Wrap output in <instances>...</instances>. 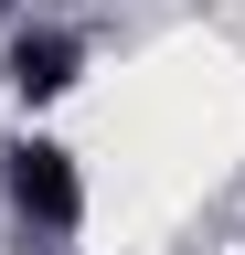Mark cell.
I'll return each instance as SVG.
<instances>
[{"instance_id": "cell-2", "label": "cell", "mask_w": 245, "mask_h": 255, "mask_svg": "<svg viewBox=\"0 0 245 255\" xmlns=\"http://www.w3.org/2000/svg\"><path fill=\"white\" fill-rule=\"evenodd\" d=\"M75 64H85V43H75V32H21V43H11V96H21V107H53V96H64L75 85Z\"/></svg>"}, {"instance_id": "cell-3", "label": "cell", "mask_w": 245, "mask_h": 255, "mask_svg": "<svg viewBox=\"0 0 245 255\" xmlns=\"http://www.w3.org/2000/svg\"><path fill=\"white\" fill-rule=\"evenodd\" d=\"M0 11H11V0H0Z\"/></svg>"}, {"instance_id": "cell-1", "label": "cell", "mask_w": 245, "mask_h": 255, "mask_svg": "<svg viewBox=\"0 0 245 255\" xmlns=\"http://www.w3.org/2000/svg\"><path fill=\"white\" fill-rule=\"evenodd\" d=\"M0 191H11V213L32 223V234H75L85 223V181H75V159L53 138H11L0 149Z\"/></svg>"}]
</instances>
